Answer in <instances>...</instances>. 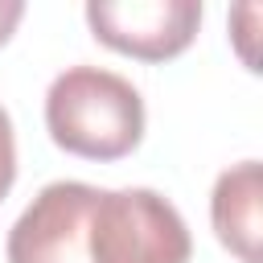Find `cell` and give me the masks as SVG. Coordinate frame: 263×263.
<instances>
[{
  "label": "cell",
  "mask_w": 263,
  "mask_h": 263,
  "mask_svg": "<svg viewBox=\"0 0 263 263\" xmlns=\"http://www.w3.org/2000/svg\"><path fill=\"white\" fill-rule=\"evenodd\" d=\"M45 127L70 156L119 160L144 140V99L115 70L70 66L45 90Z\"/></svg>",
  "instance_id": "1"
},
{
  "label": "cell",
  "mask_w": 263,
  "mask_h": 263,
  "mask_svg": "<svg viewBox=\"0 0 263 263\" xmlns=\"http://www.w3.org/2000/svg\"><path fill=\"white\" fill-rule=\"evenodd\" d=\"M90 263H189L181 210L156 189H99L86 230Z\"/></svg>",
  "instance_id": "2"
},
{
  "label": "cell",
  "mask_w": 263,
  "mask_h": 263,
  "mask_svg": "<svg viewBox=\"0 0 263 263\" xmlns=\"http://www.w3.org/2000/svg\"><path fill=\"white\" fill-rule=\"evenodd\" d=\"M86 25L95 41L140 62L185 53L201 29V0H90Z\"/></svg>",
  "instance_id": "3"
},
{
  "label": "cell",
  "mask_w": 263,
  "mask_h": 263,
  "mask_svg": "<svg viewBox=\"0 0 263 263\" xmlns=\"http://www.w3.org/2000/svg\"><path fill=\"white\" fill-rule=\"evenodd\" d=\"M99 189L86 181H49L8 230V263H90L86 230Z\"/></svg>",
  "instance_id": "4"
},
{
  "label": "cell",
  "mask_w": 263,
  "mask_h": 263,
  "mask_svg": "<svg viewBox=\"0 0 263 263\" xmlns=\"http://www.w3.org/2000/svg\"><path fill=\"white\" fill-rule=\"evenodd\" d=\"M259 210H263V168H259V160H242L214 181V197H210L214 234L242 263L263 259V251H259V238H263Z\"/></svg>",
  "instance_id": "5"
},
{
  "label": "cell",
  "mask_w": 263,
  "mask_h": 263,
  "mask_svg": "<svg viewBox=\"0 0 263 263\" xmlns=\"http://www.w3.org/2000/svg\"><path fill=\"white\" fill-rule=\"evenodd\" d=\"M12 181H16V136H12L8 111L0 107V201L8 197Z\"/></svg>",
  "instance_id": "6"
},
{
  "label": "cell",
  "mask_w": 263,
  "mask_h": 263,
  "mask_svg": "<svg viewBox=\"0 0 263 263\" xmlns=\"http://www.w3.org/2000/svg\"><path fill=\"white\" fill-rule=\"evenodd\" d=\"M21 16H25V0H0V45L16 33Z\"/></svg>",
  "instance_id": "7"
}]
</instances>
